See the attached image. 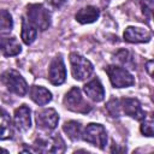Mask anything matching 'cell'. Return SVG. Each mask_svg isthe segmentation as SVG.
Masks as SVG:
<instances>
[{
    "mask_svg": "<svg viewBox=\"0 0 154 154\" xmlns=\"http://www.w3.org/2000/svg\"><path fill=\"white\" fill-rule=\"evenodd\" d=\"M141 7H142V12L148 18H150L153 12V0H141Z\"/></svg>",
    "mask_w": 154,
    "mask_h": 154,
    "instance_id": "24",
    "label": "cell"
},
{
    "mask_svg": "<svg viewBox=\"0 0 154 154\" xmlns=\"http://www.w3.org/2000/svg\"><path fill=\"white\" fill-rule=\"evenodd\" d=\"M141 132H142L144 136L152 137V136H153V122H152V120H146V119H143V120H142V124H141Z\"/></svg>",
    "mask_w": 154,
    "mask_h": 154,
    "instance_id": "23",
    "label": "cell"
},
{
    "mask_svg": "<svg viewBox=\"0 0 154 154\" xmlns=\"http://www.w3.org/2000/svg\"><path fill=\"white\" fill-rule=\"evenodd\" d=\"M29 95L30 99L38 106H45L52 100V93L48 89L40 85H32L29 90Z\"/></svg>",
    "mask_w": 154,
    "mask_h": 154,
    "instance_id": "15",
    "label": "cell"
},
{
    "mask_svg": "<svg viewBox=\"0 0 154 154\" xmlns=\"http://www.w3.org/2000/svg\"><path fill=\"white\" fill-rule=\"evenodd\" d=\"M64 105L67 109L77 113H88L91 109V106L83 99L81 90L77 87L71 88L65 97H64Z\"/></svg>",
    "mask_w": 154,
    "mask_h": 154,
    "instance_id": "6",
    "label": "cell"
},
{
    "mask_svg": "<svg viewBox=\"0 0 154 154\" xmlns=\"http://www.w3.org/2000/svg\"><path fill=\"white\" fill-rule=\"evenodd\" d=\"M106 72L114 88H126L135 83L132 75L124 67L117 65H109L106 67Z\"/></svg>",
    "mask_w": 154,
    "mask_h": 154,
    "instance_id": "7",
    "label": "cell"
},
{
    "mask_svg": "<svg viewBox=\"0 0 154 154\" xmlns=\"http://www.w3.org/2000/svg\"><path fill=\"white\" fill-rule=\"evenodd\" d=\"M22 47L18 40L13 36L0 35V54L4 57H14L19 54Z\"/></svg>",
    "mask_w": 154,
    "mask_h": 154,
    "instance_id": "13",
    "label": "cell"
},
{
    "mask_svg": "<svg viewBox=\"0 0 154 154\" xmlns=\"http://www.w3.org/2000/svg\"><path fill=\"white\" fill-rule=\"evenodd\" d=\"M120 109L126 116L136 119V120H143L146 119V112L142 109V106L137 99L125 97L120 100Z\"/></svg>",
    "mask_w": 154,
    "mask_h": 154,
    "instance_id": "10",
    "label": "cell"
},
{
    "mask_svg": "<svg viewBox=\"0 0 154 154\" xmlns=\"http://www.w3.org/2000/svg\"><path fill=\"white\" fill-rule=\"evenodd\" d=\"M70 65H71L72 76L77 81H84L88 77H90L91 73L94 72L93 64L87 58L77 53L70 54Z\"/></svg>",
    "mask_w": 154,
    "mask_h": 154,
    "instance_id": "4",
    "label": "cell"
},
{
    "mask_svg": "<svg viewBox=\"0 0 154 154\" xmlns=\"http://www.w3.org/2000/svg\"><path fill=\"white\" fill-rule=\"evenodd\" d=\"M48 79L53 85H60L66 79V69L61 57H57L52 60L48 69Z\"/></svg>",
    "mask_w": 154,
    "mask_h": 154,
    "instance_id": "9",
    "label": "cell"
},
{
    "mask_svg": "<svg viewBox=\"0 0 154 154\" xmlns=\"http://www.w3.org/2000/svg\"><path fill=\"white\" fill-rule=\"evenodd\" d=\"M0 153H7V150L4 149V148H0Z\"/></svg>",
    "mask_w": 154,
    "mask_h": 154,
    "instance_id": "27",
    "label": "cell"
},
{
    "mask_svg": "<svg viewBox=\"0 0 154 154\" xmlns=\"http://www.w3.org/2000/svg\"><path fill=\"white\" fill-rule=\"evenodd\" d=\"M26 19L40 30H46L51 25V13L42 4H32L26 7Z\"/></svg>",
    "mask_w": 154,
    "mask_h": 154,
    "instance_id": "1",
    "label": "cell"
},
{
    "mask_svg": "<svg viewBox=\"0 0 154 154\" xmlns=\"http://www.w3.org/2000/svg\"><path fill=\"white\" fill-rule=\"evenodd\" d=\"M22 40L25 45H31L36 36H37V29L24 17L22 20V32H20Z\"/></svg>",
    "mask_w": 154,
    "mask_h": 154,
    "instance_id": "18",
    "label": "cell"
},
{
    "mask_svg": "<svg viewBox=\"0 0 154 154\" xmlns=\"http://www.w3.org/2000/svg\"><path fill=\"white\" fill-rule=\"evenodd\" d=\"M13 123L17 130L28 131L31 126V111L26 105H22L16 108L13 114Z\"/></svg>",
    "mask_w": 154,
    "mask_h": 154,
    "instance_id": "11",
    "label": "cell"
},
{
    "mask_svg": "<svg viewBox=\"0 0 154 154\" xmlns=\"http://www.w3.org/2000/svg\"><path fill=\"white\" fill-rule=\"evenodd\" d=\"M99 17H100V10L97 7H95V6L83 7L75 16L76 20L78 23H81V24H90V23H94Z\"/></svg>",
    "mask_w": 154,
    "mask_h": 154,
    "instance_id": "16",
    "label": "cell"
},
{
    "mask_svg": "<svg viewBox=\"0 0 154 154\" xmlns=\"http://www.w3.org/2000/svg\"><path fill=\"white\" fill-rule=\"evenodd\" d=\"M106 108H107L108 113L112 117H119L120 113H122V109H120V100H117V99L111 100L106 105Z\"/></svg>",
    "mask_w": 154,
    "mask_h": 154,
    "instance_id": "22",
    "label": "cell"
},
{
    "mask_svg": "<svg viewBox=\"0 0 154 154\" xmlns=\"http://www.w3.org/2000/svg\"><path fill=\"white\" fill-rule=\"evenodd\" d=\"M82 138L91 146L103 149L107 144V131L101 124L90 123L82 132Z\"/></svg>",
    "mask_w": 154,
    "mask_h": 154,
    "instance_id": "3",
    "label": "cell"
},
{
    "mask_svg": "<svg viewBox=\"0 0 154 154\" xmlns=\"http://www.w3.org/2000/svg\"><path fill=\"white\" fill-rule=\"evenodd\" d=\"M13 136V125L8 113L0 108V140H8Z\"/></svg>",
    "mask_w": 154,
    "mask_h": 154,
    "instance_id": "17",
    "label": "cell"
},
{
    "mask_svg": "<svg viewBox=\"0 0 154 154\" xmlns=\"http://www.w3.org/2000/svg\"><path fill=\"white\" fill-rule=\"evenodd\" d=\"M83 91L89 99H91L95 102H100L105 99V89L99 78H94L85 83L83 87Z\"/></svg>",
    "mask_w": 154,
    "mask_h": 154,
    "instance_id": "14",
    "label": "cell"
},
{
    "mask_svg": "<svg viewBox=\"0 0 154 154\" xmlns=\"http://www.w3.org/2000/svg\"><path fill=\"white\" fill-rule=\"evenodd\" d=\"M1 82L6 89L18 96H24L28 93V84L24 77L16 70H7L1 75Z\"/></svg>",
    "mask_w": 154,
    "mask_h": 154,
    "instance_id": "2",
    "label": "cell"
},
{
    "mask_svg": "<svg viewBox=\"0 0 154 154\" xmlns=\"http://www.w3.org/2000/svg\"><path fill=\"white\" fill-rule=\"evenodd\" d=\"M34 147L36 153H63L65 150V143L59 136H37Z\"/></svg>",
    "mask_w": 154,
    "mask_h": 154,
    "instance_id": "5",
    "label": "cell"
},
{
    "mask_svg": "<svg viewBox=\"0 0 154 154\" xmlns=\"http://www.w3.org/2000/svg\"><path fill=\"white\" fill-rule=\"evenodd\" d=\"M114 59L124 67V69H130V70H135L136 69V63H135V58L134 55L128 51V49H120L116 53Z\"/></svg>",
    "mask_w": 154,
    "mask_h": 154,
    "instance_id": "19",
    "label": "cell"
},
{
    "mask_svg": "<svg viewBox=\"0 0 154 154\" xmlns=\"http://www.w3.org/2000/svg\"><path fill=\"white\" fill-rule=\"evenodd\" d=\"M63 130L72 141H78L79 138H82V125L79 122H75V120L66 122L63 125Z\"/></svg>",
    "mask_w": 154,
    "mask_h": 154,
    "instance_id": "20",
    "label": "cell"
},
{
    "mask_svg": "<svg viewBox=\"0 0 154 154\" xmlns=\"http://www.w3.org/2000/svg\"><path fill=\"white\" fill-rule=\"evenodd\" d=\"M152 66H153V60H149L148 63H147V65H146V69H147V71H148V73L152 76L153 75V72H152Z\"/></svg>",
    "mask_w": 154,
    "mask_h": 154,
    "instance_id": "26",
    "label": "cell"
},
{
    "mask_svg": "<svg viewBox=\"0 0 154 154\" xmlns=\"http://www.w3.org/2000/svg\"><path fill=\"white\" fill-rule=\"evenodd\" d=\"M35 120H36L37 128L46 131H51L57 128L59 122V114L53 108H43L36 112Z\"/></svg>",
    "mask_w": 154,
    "mask_h": 154,
    "instance_id": "8",
    "label": "cell"
},
{
    "mask_svg": "<svg viewBox=\"0 0 154 154\" xmlns=\"http://www.w3.org/2000/svg\"><path fill=\"white\" fill-rule=\"evenodd\" d=\"M13 26L12 16L7 10H0V32L11 31Z\"/></svg>",
    "mask_w": 154,
    "mask_h": 154,
    "instance_id": "21",
    "label": "cell"
},
{
    "mask_svg": "<svg viewBox=\"0 0 154 154\" xmlns=\"http://www.w3.org/2000/svg\"><path fill=\"white\" fill-rule=\"evenodd\" d=\"M66 0H47V4L52 7V8H60L65 5Z\"/></svg>",
    "mask_w": 154,
    "mask_h": 154,
    "instance_id": "25",
    "label": "cell"
},
{
    "mask_svg": "<svg viewBox=\"0 0 154 154\" xmlns=\"http://www.w3.org/2000/svg\"><path fill=\"white\" fill-rule=\"evenodd\" d=\"M152 38L150 31L143 28L128 26L124 31V40L129 43H143L149 42Z\"/></svg>",
    "mask_w": 154,
    "mask_h": 154,
    "instance_id": "12",
    "label": "cell"
}]
</instances>
